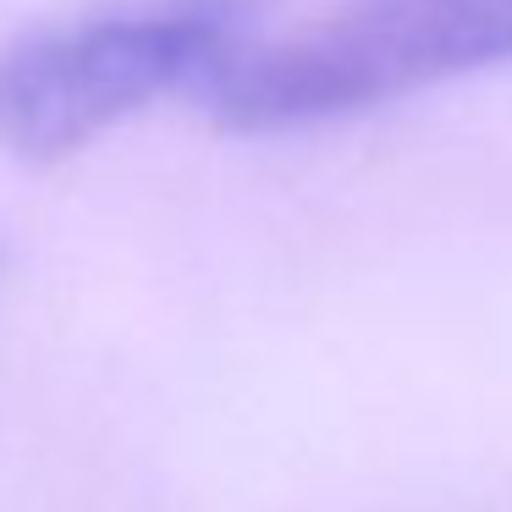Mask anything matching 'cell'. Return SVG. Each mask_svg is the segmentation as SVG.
<instances>
[{
	"mask_svg": "<svg viewBox=\"0 0 512 512\" xmlns=\"http://www.w3.org/2000/svg\"><path fill=\"white\" fill-rule=\"evenodd\" d=\"M512 61V0H353L210 83L232 133H292Z\"/></svg>",
	"mask_w": 512,
	"mask_h": 512,
	"instance_id": "cell-1",
	"label": "cell"
},
{
	"mask_svg": "<svg viewBox=\"0 0 512 512\" xmlns=\"http://www.w3.org/2000/svg\"><path fill=\"white\" fill-rule=\"evenodd\" d=\"M237 56V17L215 0H171L28 34L0 50V149L28 166H56L166 94H210Z\"/></svg>",
	"mask_w": 512,
	"mask_h": 512,
	"instance_id": "cell-2",
	"label": "cell"
}]
</instances>
